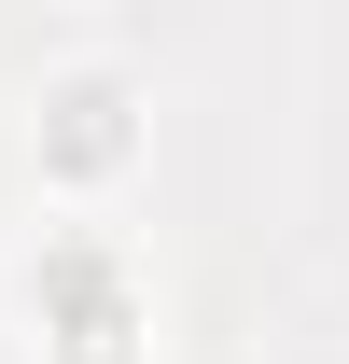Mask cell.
Segmentation results:
<instances>
[{
    "instance_id": "obj_1",
    "label": "cell",
    "mask_w": 349,
    "mask_h": 364,
    "mask_svg": "<svg viewBox=\"0 0 349 364\" xmlns=\"http://www.w3.org/2000/svg\"><path fill=\"white\" fill-rule=\"evenodd\" d=\"M140 154H154V85H140V70H112V56L43 70V98H28V182H43V196L98 210V196H126Z\"/></svg>"
},
{
    "instance_id": "obj_2",
    "label": "cell",
    "mask_w": 349,
    "mask_h": 364,
    "mask_svg": "<svg viewBox=\"0 0 349 364\" xmlns=\"http://www.w3.org/2000/svg\"><path fill=\"white\" fill-rule=\"evenodd\" d=\"M28 309H43V350L56 364H154V309H140V267H126L112 225H43Z\"/></svg>"
}]
</instances>
